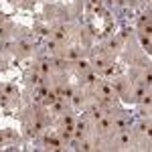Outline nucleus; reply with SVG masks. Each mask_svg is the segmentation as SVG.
Instances as JSON below:
<instances>
[{
  "mask_svg": "<svg viewBox=\"0 0 152 152\" xmlns=\"http://www.w3.org/2000/svg\"><path fill=\"white\" fill-rule=\"evenodd\" d=\"M4 20H6V16H4V14H0V24L4 23Z\"/></svg>",
  "mask_w": 152,
  "mask_h": 152,
  "instance_id": "27",
  "label": "nucleus"
},
{
  "mask_svg": "<svg viewBox=\"0 0 152 152\" xmlns=\"http://www.w3.org/2000/svg\"><path fill=\"white\" fill-rule=\"evenodd\" d=\"M130 142H132V134H130L128 130H122V136H120V146H128Z\"/></svg>",
  "mask_w": 152,
  "mask_h": 152,
  "instance_id": "6",
  "label": "nucleus"
},
{
  "mask_svg": "<svg viewBox=\"0 0 152 152\" xmlns=\"http://www.w3.org/2000/svg\"><path fill=\"white\" fill-rule=\"evenodd\" d=\"M53 35H55V41L61 43V41H65V39H67V28H65V26H57V28L53 31Z\"/></svg>",
  "mask_w": 152,
  "mask_h": 152,
  "instance_id": "1",
  "label": "nucleus"
},
{
  "mask_svg": "<svg viewBox=\"0 0 152 152\" xmlns=\"http://www.w3.org/2000/svg\"><path fill=\"white\" fill-rule=\"evenodd\" d=\"M33 83H43V77H39V75H33Z\"/></svg>",
  "mask_w": 152,
  "mask_h": 152,
  "instance_id": "25",
  "label": "nucleus"
},
{
  "mask_svg": "<svg viewBox=\"0 0 152 152\" xmlns=\"http://www.w3.org/2000/svg\"><path fill=\"white\" fill-rule=\"evenodd\" d=\"M114 73H116V67H114V65H112V67H104V75L105 77H110V75H114Z\"/></svg>",
  "mask_w": 152,
  "mask_h": 152,
  "instance_id": "18",
  "label": "nucleus"
},
{
  "mask_svg": "<svg viewBox=\"0 0 152 152\" xmlns=\"http://www.w3.org/2000/svg\"><path fill=\"white\" fill-rule=\"evenodd\" d=\"M71 97H73V104L77 105V107H79V105L83 104V95H79V94H73Z\"/></svg>",
  "mask_w": 152,
  "mask_h": 152,
  "instance_id": "16",
  "label": "nucleus"
},
{
  "mask_svg": "<svg viewBox=\"0 0 152 152\" xmlns=\"http://www.w3.org/2000/svg\"><path fill=\"white\" fill-rule=\"evenodd\" d=\"M6 33H8V28L0 24V39H4V37H6Z\"/></svg>",
  "mask_w": 152,
  "mask_h": 152,
  "instance_id": "22",
  "label": "nucleus"
},
{
  "mask_svg": "<svg viewBox=\"0 0 152 152\" xmlns=\"http://www.w3.org/2000/svg\"><path fill=\"white\" fill-rule=\"evenodd\" d=\"M4 94L8 95V97H14V95H18V89L14 85H4Z\"/></svg>",
  "mask_w": 152,
  "mask_h": 152,
  "instance_id": "9",
  "label": "nucleus"
},
{
  "mask_svg": "<svg viewBox=\"0 0 152 152\" xmlns=\"http://www.w3.org/2000/svg\"><path fill=\"white\" fill-rule=\"evenodd\" d=\"M47 49H49V51H57V49H59V41L51 39V41L47 43Z\"/></svg>",
  "mask_w": 152,
  "mask_h": 152,
  "instance_id": "13",
  "label": "nucleus"
},
{
  "mask_svg": "<svg viewBox=\"0 0 152 152\" xmlns=\"http://www.w3.org/2000/svg\"><path fill=\"white\" fill-rule=\"evenodd\" d=\"M89 114H91V118L97 122L99 118H104V110H102L99 105H91V107H89Z\"/></svg>",
  "mask_w": 152,
  "mask_h": 152,
  "instance_id": "3",
  "label": "nucleus"
},
{
  "mask_svg": "<svg viewBox=\"0 0 152 152\" xmlns=\"http://www.w3.org/2000/svg\"><path fill=\"white\" fill-rule=\"evenodd\" d=\"M94 65H95V69H104L105 65H110V61H107L105 57H99V59H95Z\"/></svg>",
  "mask_w": 152,
  "mask_h": 152,
  "instance_id": "11",
  "label": "nucleus"
},
{
  "mask_svg": "<svg viewBox=\"0 0 152 152\" xmlns=\"http://www.w3.org/2000/svg\"><path fill=\"white\" fill-rule=\"evenodd\" d=\"M75 130H83V132H85V130H87V124H85V122H77Z\"/></svg>",
  "mask_w": 152,
  "mask_h": 152,
  "instance_id": "21",
  "label": "nucleus"
},
{
  "mask_svg": "<svg viewBox=\"0 0 152 152\" xmlns=\"http://www.w3.org/2000/svg\"><path fill=\"white\" fill-rule=\"evenodd\" d=\"M85 81H87V83H94V81H95V73L87 71V75H85Z\"/></svg>",
  "mask_w": 152,
  "mask_h": 152,
  "instance_id": "20",
  "label": "nucleus"
},
{
  "mask_svg": "<svg viewBox=\"0 0 152 152\" xmlns=\"http://www.w3.org/2000/svg\"><path fill=\"white\" fill-rule=\"evenodd\" d=\"M57 99H59V97H57V94H55V91H47V95L43 97V104H45V105H53Z\"/></svg>",
  "mask_w": 152,
  "mask_h": 152,
  "instance_id": "4",
  "label": "nucleus"
},
{
  "mask_svg": "<svg viewBox=\"0 0 152 152\" xmlns=\"http://www.w3.org/2000/svg\"><path fill=\"white\" fill-rule=\"evenodd\" d=\"M49 71H51V65H49V63H41V75H43V77L47 75Z\"/></svg>",
  "mask_w": 152,
  "mask_h": 152,
  "instance_id": "17",
  "label": "nucleus"
},
{
  "mask_svg": "<svg viewBox=\"0 0 152 152\" xmlns=\"http://www.w3.org/2000/svg\"><path fill=\"white\" fill-rule=\"evenodd\" d=\"M97 122H99V124H97V130H99V132H107V130L112 128V120H110V118H99Z\"/></svg>",
  "mask_w": 152,
  "mask_h": 152,
  "instance_id": "2",
  "label": "nucleus"
},
{
  "mask_svg": "<svg viewBox=\"0 0 152 152\" xmlns=\"http://www.w3.org/2000/svg\"><path fill=\"white\" fill-rule=\"evenodd\" d=\"M79 55H81V49H79V47H73V49L67 51V57H65V59H79Z\"/></svg>",
  "mask_w": 152,
  "mask_h": 152,
  "instance_id": "7",
  "label": "nucleus"
},
{
  "mask_svg": "<svg viewBox=\"0 0 152 152\" xmlns=\"http://www.w3.org/2000/svg\"><path fill=\"white\" fill-rule=\"evenodd\" d=\"M118 47V41L114 39V41H110V49H116Z\"/></svg>",
  "mask_w": 152,
  "mask_h": 152,
  "instance_id": "26",
  "label": "nucleus"
},
{
  "mask_svg": "<svg viewBox=\"0 0 152 152\" xmlns=\"http://www.w3.org/2000/svg\"><path fill=\"white\" fill-rule=\"evenodd\" d=\"M102 94H104V95H110V97H114V89H112L110 85H102Z\"/></svg>",
  "mask_w": 152,
  "mask_h": 152,
  "instance_id": "15",
  "label": "nucleus"
},
{
  "mask_svg": "<svg viewBox=\"0 0 152 152\" xmlns=\"http://www.w3.org/2000/svg\"><path fill=\"white\" fill-rule=\"evenodd\" d=\"M112 126L122 132V130H126V128L130 126V122H128V120H118V122H112Z\"/></svg>",
  "mask_w": 152,
  "mask_h": 152,
  "instance_id": "8",
  "label": "nucleus"
},
{
  "mask_svg": "<svg viewBox=\"0 0 152 152\" xmlns=\"http://www.w3.org/2000/svg\"><path fill=\"white\" fill-rule=\"evenodd\" d=\"M18 49H20L23 53H31V51H33V45H31L28 41H20V43H18Z\"/></svg>",
  "mask_w": 152,
  "mask_h": 152,
  "instance_id": "10",
  "label": "nucleus"
},
{
  "mask_svg": "<svg viewBox=\"0 0 152 152\" xmlns=\"http://www.w3.org/2000/svg\"><path fill=\"white\" fill-rule=\"evenodd\" d=\"M140 43L146 49H150V37H148V35H140Z\"/></svg>",
  "mask_w": 152,
  "mask_h": 152,
  "instance_id": "14",
  "label": "nucleus"
},
{
  "mask_svg": "<svg viewBox=\"0 0 152 152\" xmlns=\"http://www.w3.org/2000/svg\"><path fill=\"white\" fill-rule=\"evenodd\" d=\"M81 150H91V144H89V142H83V144H81Z\"/></svg>",
  "mask_w": 152,
  "mask_h": 152,
  "instance_id": "24",
  "label": "nucleus"
},
{
  "mask_svg": "<svg viewBox=\"0 0 152 152\" xmlns=\"http://www.w3.org/2000/svg\"><path fill=\"white\" fill-rule=\"evenodd\" d=\"M114 89L122 94V91H124V83H114Z\"/></svg>",
  "mask_w": 152,
  "mask_h": 152,
  "instance_id": "23",
  "label": "nucleus"
},
{
  "mask_svg": "<svg viewBox=\"0 0 152 152\" xmlns=\"http://www.w3.org/2000/svg\"><path fill=\"white\" fill-rule=\"evenodd\" d=\"M144 95H146V87L142 85V87H138V89H136V94H134V97H136V99H142Z\"/></svg>",
  "mask_w": 152,
  "mask_h": 152,
  "instance_id": "12",
  "label": "nucleus"
},
{
  "mask_svg": "<svg viewBox=\"0 0 152 152\" xmlns=\"http://www.w3.org/2000/svg\"><path fill=\"white\" fill-rule=\"evenodd\" d=\"M89 67H91L89 61H85V59H77V69H79V73H87Z\"/></svg>",
  "mask_w": 152,
  "mask_h": 152,
  "instance_id": "5",
  "label": "nucleus"
},
{
  "mask_svg": "<svg viewBox=\"0 0 152 152\" xmlns=\"http://www.w3.org/2000/svg\"><path fill=\"white\" fill-rule=\"evenodd\" d=\"M65 63H67V59H53V65H57V67H65Z\"/></svg>",
  "mask_w": 152,
  "mask_h": 152,
  "instance_id": "19",
  "label": "nucleus"
}]
</instances>
